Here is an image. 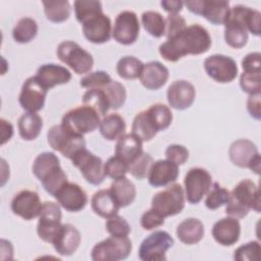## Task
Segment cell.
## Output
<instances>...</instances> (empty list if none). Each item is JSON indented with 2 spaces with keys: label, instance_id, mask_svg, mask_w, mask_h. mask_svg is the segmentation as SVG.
I'll list each match as a JSON object with an SVG mask.
<instances>
[{
  "label": "cell",
  "instance_id": "6da1fadb",
  "mask_svg": "<svg viewBox=\"0 0 261 261\" xmlns=\"http://www.w3.org/2000/svg\"><path fill=\"white\" fill-rule=\"evenodd\" d=\"M210 47L211 37L208 31L199 23H193L162 43L159 46V53L165 60L176 62L189 54L205 53Z\"/></svg>",
  "mask_w": 261,
  "mask_h": 261
},
{
  "label": "cell",
  "instance_id": "7a4b0ae2",
  "mask_svg": "<svg viewBox=\"0 0 261 261\" xmlns=\"http://www.w3.org/2000/svg\"><path fill=\"white\" fill-rule=\"evenodd\" d=\"M260 193L258 186L251 179L246 178L238 182L229 193L225 204V213L234 218H244L250 210L260 212Z\"/></svg>",
  "mask_w": 261,
  "mask_h": 261
},
{
  "label": "cell",
  "instance_id": "3957f363",
  "mask_svg": "<svg viewBox=\"0 0 261 261\" xmlns=\"http://www.w3.org/2000/svg\"><path fill=\"white\" fill-rule=\"evenodd\" d=\"M34 175L42 182L43 188L51 196L67 182V175L60 166L59 158L53 152L39 154L32 167Z\"/></svg>",
  "mask_w": 261,
  "mask_h": 261
},
{
  "label": "cell",
  "instance_id": "277c9868",
  "mask_svg": "<svg viewBox=\"0 0 261 261\" xmlns=\"http://www.w3.org/2000/svg\"><path fill=\"white\" fill-rule=\"evenodd\" d=\"M100 122L99 113L85 104L68 110L61 120V124L64 127L81 136L94 132L99 127Z\"/></svg>",
  "mask_w": 261,
  "mask_h": 261
},
{
  "label": "cell",
  "instance_id": "5b68a950",
  "mask_svg": "<svg viewBox=\"0 0 261 261\" xmlns=\"http://www.w3.org/2000/svg\"><path fill=\"white\" fill-rule=\"evenodd\" d=\"M47 140L53 150L60 152L67 159H71L76 152L86 148L84 136L70 132L61 123L50 127L47 133Z\"/></svg>",
  "mask_w": 261,
  "mask_h": 261
},
{
  "label": "cell",
  "instance_id": "8992f818",
  "mask_svg": "<svg viewBox=\"0 0 261 261\" xmlns=\"http://www.w3.org/2000/svg\"><path fill=\"white\" fill-rule=\"evenodd\" d=\"M56 54L59 60L68 65L76 74L89 72L94 65L92 55L73 41L61 42L57 47Z\"/></svg>",
  "mask_w": 261,
  "mask_h": 261
},
{
  "label": "cell",
  "instance_id": "52a82bcc",
  "mask_svg": "<svg viewBox=\"0 0 261 261\" xmlns=\"http://www.w3.org/2000/svg\"><path fill=\"white\" fill-rule=\"evenodd\" d=\"M185 192L179 184H173L156 193L151 201V208L164 218L176 215L185 207Z\"/></svg>",
  "mask_w": 261,
  "mask_h": 261
},
{
  "label": "cell",
  "instance_id": "ba28073f",
  "mask_svg": "<svg viewBox=\"0 0 261 261\" xmlns=\"http://www.w3.org/2000/svg\"><path fill=\"white\" fill-rule=\"evenodd\" d=\"M133 249L132 241L128 237H113L97 243L91 252L94 261H118L128 257Z\"/></svg>",
  "mask_w": 261,
  "mask_h": 261
},
{
  "label": "cell",
  "instance_id": "9c48e42d",
  "mask_svg": "<svg viewBox=\"0 0 261 261\" xmlns=\"http://www.w3.org/2000/svg\"><path fill=\"white\" fill-rule=\"evenodd\" d=\"M230 161L242 168H249L256 174L260 173L261 157L257 146L248 139H240L231 143L228 149Z\"/></svg>",
  "mask_w": 261,
  "mask_h": 261
},
{
  "label": "cell",
  "instance_id": "30bf717a",
  "mask_svg": "<svg viewBox=\"0 0 261 261\" xmlns=\"http://www.w3.org/2000/svg\"><path fill=\"white\" fill-rule=\"evenodd\" d=\"M61 208L60 205L46 201L43 203L37 224V233L46 243H53L58 230L61 227Z\"/></svg>",
  "mask_w": 261,
  "mask_h": 261
},
{
  "label": "cell",
  "instance_id": "8fae6325",
  "mask_svg": "<svg viewBox=\"0 0 261 261\" xmlns=\"http://www.w3.org/2000/svg\"><path fill=\"white\" fill-rule=\"evenodd\" d=\"M172 237L164 230H156L149 234L140 245L139 258L143 261H164L166 251L172 247Z\"/></svg>",
  "mask_w": 261,
  "mask_h": 261
},
{
  "label": "cell",
  "instance_id": "7c38bea8",
  "mask_svg": "<svg viewBox=\"0 0 261 261\" xmlns=\"http://www.w3.org/2000/svg\"><path fill=\"white\" fill-rule=\"evenodd\" d=\"M188 9L205 17L213 24H224L229 16V2L220 0H190L184 2Z\"/></svg>",
  "mask_w": 261,
  "mask_h": 261
},
{
  "label": "cell",
  "instance_id": "4fadbf2b",
  "mask_svg": "<svg viewBox=\"0 0 261 261\" xmlns=\"http://www.w3.org/2000/svg\"><path fill=\"white\" fill-rule=\"evenodd\" d=\"M70 160L89 184L98 186L104 180L106 175L102 159L86 148L76 152Z\"/></svg>",
  "mask_w": 261,
  "mask_h": 261
},
{
  "label": "cell",
  "instance_id": "5bb4252c",
  "mask_svg": "<svg viewBox=\"0 0 261 261\" xmlns=\"http://www.w3.org/2000/svg\"><path fill=\"white\" fill-rule=\"evenodd\" d=\"M185 197L191 204H198L207 195L212 186L210 173L202 167L191 168L184 179Z\"/></svg>",
  "mask_w": 261,
  "mask_h": 261
},
{
  "label": "cell",
  "instance_id": "9a60e30c",
  "mask_svg": "<svg viewBox=\"0 0 261 261\" xmlns=\"http://www.w3.org/2000/svg\"><path fill=\"white\" fill-rule=\"evenodd\" d=\"M204 69L208 76L222 84L232 82L239 73L237 62L231 57L222 54L207 57L204 61Z\"/></svg>",
  "mask_w": 261,
  "mask_h": 261
},
{
  "label": "cell",
  "instance_id": "2e32d148",
  "mask_svg": "<svg viewBox=\"0 0 261 261\" xmlns=\"http://www.w3.org/2000/svg\"><path fill=\"white\" fill-rule=\"evenodd\" d=\"M47 93L48 90L40 83L36 75L30 76L21 86L18 97L19 104L28 112H37L44 108Z\"/></svg>",
  "mask_w": 261,
  "mask_h": 261
},
{
  "label": "cell",
  "instance_id": "e0dca14e",
  "mask_svg": "<svg viewBox=\"0 0 261 261\" xmlns=\"http://www.w3.org/2000/svg\"><path fill=\"white\" fill-rule=\"evenodd\" d=\"M140 34V22L137 14L130 10L121 11L115 18L112 29L113 39L122 45L134 44Z\"/></svg>",
  "mask_w": 261,
  "mask_h": 261
},
{
  "label": "cell",
  "instance_id": "ac0fdd59",
  "mask_svg": "<svg viewBox=\"0 0 261 261\" xmlns=\"http://www.w3.org/2000/svg\"><path fill=\"white\" fill-rule=\"evenodd\" d=\"M43 203L37 192L31 190H22L18 192L11 201V210L15 215L24 220H32L39 217Z\"/></svg>",
  "mask_w": 261,
  "mask_h": 261
},
{
  "label": "cell",
  "instance_id": "d6986e66",
  "mask_svg": "<svg viewBox=\"0 0 261 261\" xmlns=\"http://www.w3.org/2000/svg\"><path fill=\"white\" fill-rule=\"evenodd\" d=\"M58 204L69 212H79L88 203V196L85 190L74 182H65L53 196Z\"/></svg>",
  "mask_w": 261,
  "mask_h": 261
},
{
  "label": "cell",
  "instance_id": "ffe728a7",
  "mask_svg": "<svg viewBox=\"0 0 261 261\" xmlns=\"http://www.w3.org/2000/svg\"><path fill=\"white\" fill-rule=\"evenodd\" d=\"M82 24L84 36L91 43L103 44L108 42L111 38V20L109 16L103 12L88 18Z\"/></svg>",
  "mask_w": 261,
  "mask_h": 261
},
{
  "label": "cell",
  "instance_id": "44dd1931",
  "mask_svg": "<svg viewBox=\"0 0 261 261\" xmlns=\"http://www.w3.org/2000/svg\"><path fill=\"white\" fill-rule=\"evenodd\" d=\"M167 102L177 110H185L192 106L196 98V90L193 84L186 80L174 81L167 89Z\"/></svg>",
  "mask_w": 261,
  "mask_h": 261
},
{
  "label": "cell",
  "instance_id": "7402d4cb",
  "mask_svg": "<svg viewBox=\"0 0 261 261\" xmlns=\"http://www.w3.org/2000/svg\"><path fill=\"white\" fill-rule=\"evenodd\" d=\"M213 239L221 246L234 245L241 234V224L238 218L227 216L217 220L211 229Z\"/></svg>",
  "mask_w": 261,
  "mask_h": 261
},
{
  "label": "cell",
  "instance_id": "603a6c76",
  "mask_svg": "<svg viewBox=\"0 0 261 261\" xmlns=\"http://www.w3.org/2000/svg\"><path fill=\"white\" fill-rule=\"evenodd\" d=\"M81 244V233L75 226L70 223L62 224L58 230L52 245L54 250L62 256L72 255Z\"/></svg>",
  "mask_w": 261,
  "mask_h": 261
},
{
  "label": "cell",
  "instance_id": "cb8c5ba5",
  "mask_svg": "<svg viewBox=\"0 0 261 261\" xmlns=\"http://www.w3.org/2000/svg\"><path fill=\"white\" fill-rule=\"evenodd\" d=\"M177 177L178 165L167 159L154 161L148 174L149 184L155 188L164 187L168 184L174 182Z\"/></svg>",
  "mask_w": 261,
  "mask_h": 261
},
{
  "label": "cell",
  "instance_id": "d4e9b609",
  "mask_svg": "<svg viewBox=\"0 0 261 261\" xmlns=\"http://www.w3.org/2000/svg\"><path fill=\"white\" fill-rule=\"evenodd\" d=\"M36 77L47 90H50L55 86L67 84L71 80V73L62 65L46 63L37 69Z\"/></svg>",
  "mask_w": 261,
  "mask_h": 261
},
{
  "label": "cell",
  "instance_id": "484cf974",
  "mask_svg": "<svg viewBox=\"0 0 261 261\" xmlns=\"http://www.w3.org/2000/svg\"><path fill=\"white\" fill-rule=\"evenodd\" d=\"M168 77L169 71L165 65L159 61H150L144 64L139 79L146 89L158 90L166 84Z\"/></svg>",
  "mask_w": 261,
  "mask_h": 261
},
{
  "label": "cell",
  "instance_id": "4316f807",
  "mask_svg": "<svg viewBox=\"0 0 261 261\" xmlns=\"http://www.w3.org/2000/svg\"><path fill=\"white\" fill-rule=\"evenodd\" d=\"M91 206L97 215L106 219L116 215L120 208L112 196L110 189L97 191L91 199Z\"/></svg>",
  "mask_w": 261,
  "mask_h": 261
},
{
  "label": "cell",
  "instance_id": "83f0119b",
  "mask_svg": "<svg viewBox=\"0 0 261 261\" xmlns=\"http://www.w3.org/2000/svg\"><path fill=\"white\" fill-rule=\"evenodd\" d=\"M224 40L234 49L243 48L248 41V31L243 22L229 11V16L224 23Z\"/></svg>",
  "mask_w": 261,
  "mask_h": 261
},
{
  "label": "cell",
  "instance_id": "f1b7e54d",
  "mask_svg": "<svg viewBox=\"0 0 261 261\" xmlns=\"http://www.w3.org/2000/svg\"><path fill=\"white\" fill-rule=\"evenodd\" d=\"M143 142L134 134H124L117 139L115 155L123 159L127 164L133 162L143 152Z\"/></svg>",
  "mask_w": 261,
  "mask_h": 261
},
{
  "label": "cell",
  "instance_id": "f546056e",
  "mask_svg": "<svg viewBox=\"0 0 261 261\" xmlns=\"http://www.w3.org/2000/svg\"><path fill=\"white\" fill-rule=\"evenodd\" d=\"M205 233L204 224L198 218L190 217L182 220L176 227L178 240L186 245H195L199 243Z\"/></svg>",
  "mask_w": 261,
  "mask_h": 261
},
{
  "label": "cell",
  "instance_id": "4dcf8cb0",
  "mask_svg": "<svg viewBox=\"0 0 261 261\" xmlns=\"http://www.w3.org/2000/svg\"><path fill=\"white\" fill-rule=\"evenodd\" d=\"M110 191L120 208L132 204L137 196L136 186L125 176L114 179L110 186Z\"/></svg>",
  "mask_w": 261,
  "mask_h": 261
},
{
  "label": "cell",
  "instance_id": "1f68e13d",
  "mask_svg": "<svg viewBox=\"0 0 261 261\" xmlns=\"http://www.w3.org/2000/svg\"><path fill=\"white\" fill-rule=\"evenodd\" d=\"M19 136L25 141L38 138L43 127V119L37 112H25L17 121Z\"/></svg>",
  "mask_w": 261,
  "mask_h": 261
},
{
  "label": "cell",
  "instance_id": "d6a6232c",
  "mask_svg": "<svg viewBox=\"0 0 261 261\" xmlns=\"http://www.w3.org/2000/svg\"><path fill=\"white\" fill-rule=\"evenodd\" d=\"M125 128V120L118 113H110L105 115L99 125L101 135L108 141L117 140L119 137L124 135Z\"/></svg>",
  "mask_w": 261,
  "mask_h": 261
},
{
  "label": "cell",
  "instance_id": "836d02e7",
  "mask_svg": "<svg viewBox=\"0 0 261 261\" xmlns=\"http://www.w3.org/2000/svg\"><path fill=\"white\" fill-rule=\"evenodd\" d=\"M230 13L243 22L248 33L250 32L254 36H260V11L242 4H237L230 8Z\"/></svg>",
  "mask_w": 261,
  "mask_h": 261
},
{
  "label": "cell",
  "instance_id": "e575fe53",
  "mask_svg": "<svg viewBox=\"0 0 261 261\" xmlns=\"http://www.w3.org/2000/svg\"><path fill=\"white\" fill-rule=\"evenodd\" d=\"M157 133L158 129L156 128L147 109L140 111L135 116L132 124V134L138 137L142 142L151 141Z\"/></svg>",
  "mask_w": 261,
  "mask_h": 261
},
{
  "label": "cell",
  "instance_id": "d590c367",
  "mask_svg": "<svg viewBox=\"0 0 261 261\" xmlns=\"http://www.w3.org/2000/svg\"><path fill=\"white\" fill-rule=\"evenodd\" d=\"M83 103L94 108L100 116L105 115L110 109V101L105 91V86L87 90L83 95Z\"/></svg>",
  "mask_w": 261,
  "mask_h": 261
},
{
  "label": "cell",
  "instance_id": "8d00e7d4",
  "mask_svg": "<svg viewBox=\"0 0 261 261\" xmlns=\"http://www.w3.org/2000/svg\"><path fill=\"white\" fill-rule=\"evenodd\" d=\"M44 12L48 20L52 22H62L68 19L71 6L67 0L43 1Z\"/></svg>",
  "mask_w": 261,
  "mask_h": 261
},
{
  "label": "cell",
  "instance_id": "74e56055",
  "mask_svg": "<svg viewBox=\"0 0 261 261\" xmlns=\"http://www.w3.org/2000/svg\"><path fill=\"white\" fill-rule=\"evenodd\" d=\"M38 34V23L32 17H21L12 30L15 42L24 44L31 42Z\"/></svg>",
  "mask_w": 261,
  "mask_h": 261
},
{
  "label": "cell",
  "instance_id": "f35d334b",
  "mask_svg": "<svg viewBox=\"0 0 261 261\" xmlns=\"http://www.w3.org/2000/svg\"><path fill=\"white\" fill-rule=\"evenodd\" d=\"M144 63L135 56H123L116 63L118 75L124 80H136L140 77Z\"/></svg>",
  "mask_w": 261,
  "mask_h": 261
},
{
  "label": "cell",
  "instance_id": "ab89813d",
  "mask_svg": "<svg viewBox=\"0 0 261 261\" xmlns=\"http://www.w3.org/2000/svg\"><path fill=\"white\" fill-rule=\"evenodd\" d=\"M142 23L152 37L160 38L165 35V19L158 11L148 10L143 12Z\"/></svg>",
  "mask_w": 261,
  "mask_h": 261
},
{
  "label": "cell",
  "instance_id": "60d3db41",
  "mask_svg": "<svg viewBox=\"0 0 261 261\" xmlns=\"http://www.w3.org/2000/svg\"><path fill=\"white\" fill-rule=\"evenodd\" d=\"M147 111L158 132L166 129L172 122V112L165 104L155 103L151 105Z\"/></svg>",
  "mask_w": 261,
  "mask_h": 261
},
{
  "label": "cell",
  "instance_id": "b9f144b4",
  "mask_svg": "<svg viewBox=\"0 0 261 261\" xmlns=\"http://www.w3.org/2000/svg\"><path fill=\"white\" fill-rule=\"evenodd\" d=\"M75 17L79 22L83 23L88 18L102 13V3L97 0H76L73 3Z\"/></svg>",
  "mask_w": 261,
  "mask_h": 261
},
{
  "label": "cell",
  "instance_id": "7bdbcfd3",
  "mask_svg": "<svg viewBox=\"0 0 261 261\" xmlns=\"http://www.w3.org/2000/svg\"><path fill=\"white\" fill-rule=\"evenodd\" d=\"M153 163V157L143 151L141 155H139L133 162L128 164V172L134 177L138 179H143L148 176Z\"/></svg>",
  "mask_w": 261,
  "mask_h": 261
},
{
  "label": "cell",
  "instance_id": "ee69618b",
  "mask_svg": "<svg viewBox=\"0 0 261 261\" xmlns=\"http://www.w3.org/2000/svg\"><path fill=\"white\" fill-rule=\"evenodd\" d=\"M211 188L212 189H210L207 193L205 205L208 209L215 210L226 204L230 192L224 187H221L218 182H214Z\"/></svg>",
  "mask_w": 261,
  "mask_h": 261
},
{
  "label": "cell",
  "instance_id": "f6af8a7d",
  "mask_svg": "<svg viewBox=\"0 0 261 261\" xmlns=\"http://www.w3.org/2000/svg\"><path fill=\"white\" fill-rule=\"evenodd\" d=\"M105 91L110 101V109L117 110L124 104L126 99V91L121 83L112 80L105 86Z\"/></svg>",
  "mask_w": 261,
  "mask_h": 261
},
{
  "label": "cell",
  "instance_id": "bcb514c9",
  "mask_svg": "<svg viewBox=\"0 0 261 261\" xmlns=\"http://www.w3.org/2000/svg\"><path fill=\"white\" fill-rule=\"evenodd\" d=\"M240 86L249 95L260 94L261 92V71H243L240 76Z\"/></svg>",
  "mask_w": 261,
  "mask_h": 261
},
{
  "label": "cell",
  "instance_id": "7dc6e473",
  "mask_svg": "<svg viewBox=\"0 0 261 261\" xmlns=\"http://www.w3.org/2000/svg\"><path fill=\"white\" fill-rule=\"evenodd\" d=\"M261 247L259 242L251 241L234 250L233 259L238 261H256L259 260Z\"/></svg>",
  "mask_w": 261,
  "mask_h": 261
},
{
  "label": "cell",
  "instance_id": "c3c4849f",
  "mask_svg": "<svg viewBox=\"0 0 261 261\" xmlns=\"http://www.w3.org/2000/svg\"><path fill=\"white\" fill-rule=\"evenodd\" d=\"M104 172L106 176L117 179L125 176V174L128 172V164L123 159L115 155L110 157L104 163Z\"/></svg>",
  "mask_w": 261,
  "mask_h": 261
},
{
  "label": "cell",
  "instance_id": "681fc988",
  "mask_svg": "<svg viewBox=\"0 0 261 261\" xmlns=\"http://www.w3.org/2000/svg\"><path fill=\"white\" fill-rule=\"evenodd\" d=\"M105 227L110 236L119 237V238L128 237V234L132 231L130 225L125 220V218H123L122 216H119L117 214L107 218Z\"/></svg>",
  "mask_w": 261,
  "mask_h": 261
},
{
  "label": "cell",
  "instance_id": "f907efd6",
  "mask_svg": "<svg viewBox=\"0 0 261 261\" xmlns=\"http://www.w3.org/2000/svg\"><path fill=\"white\" fill-rule=\"evenodd\" d=\"M112 81L111 76L104 70H97L86 74L80 80V85L83 88L93 89L102 88Z\"/></svg>",
  "mask_w": 261,
  "mask_h": 261
},
{
  "label": "cell",
  "instance_id": "816d5d0a",
  "mask_svg": "<svg viewBox=\"0 0 261 261\" xmlns=\"http://www.w3.org/2000/svg\"><path fill=\"white\" fill-rule=\"evenodd\" d=\"M187 28L186 19L178 13H168L165 18V36L167 39L177 35Z\"/></svg>",
  "mask_w": 261,
  "mask_h": 261
},
{
  "label": "cell",
  "instance_id": "f5cc1de1",
  "mask_svg": "<svg viewBox=\"0 0 261 261\" xmlns=\"http://www.w3.org/2000/svg\"><path fill=\"white\" fill-rule=\"evenodd\" d=\"M165 156L167 160L175 163L176 165H181L189 159V151L182 145L171 144L166 148Z\"/></svg>",
  "mask_w": 261,
  "mask_h": 261
},
{
  "label": "cell",
  "instance_id": "db71d44e",
  "mask_svg": "<svg viewBox=\"0 0 261 261\" xmlns=\"http://www.w3.org/2000/svg\"><path fill=\"white\" fill-rule=\"evenodd\" d=\"M164 217L161 216L154 209H149L145 211L141 216V225L146 230H151L157 228L164 224Z\"/></svg>",
  "mask_w": 261,
  "mask_h": 261
},
{
  "label": "cell",
  "instance_id": "11a10c76",
  "mask_svg": "<svg viewBox=\"0 0 261 261\" xmlns=\"http://www.w3.org/2000/svg\"><path fill=\"white\" fill-rule=\"evenodd\" d=\"M242 68L244 71H261V54L259 52L247 54L242 60Z\"/></svg>",
  "mask_w": 261,
  "mask_h": 261
},
{
  "label": "cell",
  "instance_id": "9f6ffc18",
  "mask_svg": "<svg viewBox=\"0 0 261 261\" xmlns=\"http://www.w3.org/2000/svg\"><path fill=\"white\" fill-rule=\"evenodd\" d=\"M247 109L250 115L259 120L261 118V101H260V94L250 95L247 101Z\"/></svg>",
  "mask_w": 261,
  "mask_h": 261
},
{
  "label": "cell",
  "instance_id": "6f0895ef",
  "mask_svg": "<svg viewBox=\"0 0 261 261\" xmlns=\"http://www.w3.org/2000/svg\"><path fill=\"white\" fill-rule=\"evenodd\" d=\"M0 129H1V145L9 141L13 135L12 124L4 118L0 119Z\"/></svg>",
  "mask_w": 261,
  "mask_h": 261
},
{
  "label": "cell",
  "instance_id": "680465c9",
  "mask_svg": "<svg viewBox=\"0 0 261 261\" xmlns=\"http://www.w3.org/2000/svg\"><path fill=\"white\" fill-rule=\"evenodd\" d=\"M160 4L163 7V9L168 13H178L179 11H181L184 6V2L178 0H164L161 1Z\"/></svg>",
  "mask_w": 261,
  "mask_h": 261
}]
</instances>
